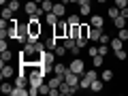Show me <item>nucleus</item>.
<instances>
[{
    "mask_svg": "<svg viewBox=\"0 0 128 96\" xmlns=\"http://www.w3.org/2000/svg\"><path fill=\"white\" fill-rule=\"evenodd\" d=\"M54 73H56V75H62V77H64V75L68 73V66H66V64H62V62H58V64H54Z\"/></svg>",
    "mask_w": 128,
    "mask_h": 96,
    "instance_id": "obj_10",
    "label": "nucleus"
},
{
    "mask_svg": "<svg viewBox=\"0 0 128 96\" xmlns=\"http://www.w3.org/2000/svg\"><path fill=\"white\" fill-rule=\"evenodd\" d=\"M9 49V43H6V38H0V51Z\"/></svg>",
    "mask_w": 128,
    "mask_h": 96,
    "instance_id": "obj_34",
    "label": "nucleus"
},
{
    "mask_svg": "<svg viewBox=\"0 0 128 96\" xmlns=\"http://www.w3.org/2000/svg\"><path fill=\"white\" fill-rule=\"evenodd\" d=\"M120 15H122V17H126V19H128V6H124V9H120Z\"/></svg>",
    "mask_w": 128,
    "mask_h": 96,
    "instance_id": "obj_38",
    "label": "nucleus"
},
{
    "mask_svg": "<svg viewBox=\"0 0 128 96\" xmlns=\"http://www.w3.org/2000/svg\"><path fill=\"white\" fill-rule=\"evenodd\" d=\"M38 9H41V4H38V2H34V0H28L26 4H24V13H26V15L38 13Z\"/></svg>",
    "mask_w": 128,
    "mask_h": 96,
    "instance_id": "obj_5",
    "label": "nucleus"
},
{
    "mask_svg": "<svg viewBox=\"0 0 128 96\" xmlns=\"http://www.w3.org/2000/svg\"><path fill=\"white\" fill-rule=\"evenodd\" d=\"M113 26L118 28V30H120V28H126V17H122V15H118V17L113 19Z\"/></svg>",
    "mask_w": 128,
    "mask_h": 96,
    "instance_id": "obj_20",
    "label": "nucleus"
},
{
    "mask_svg": "<svg viewBox=\"0 0 128 96\" xmlns=\"http://www.w3.org/2000/svg\"><path fill=\"white\" fill-rule=\"evenodd\" d=\"M43 22H45V24H49V26H56V24L60 22V17H58V15L54 13V11H51V13H45V17H43Z\"/></svg>",
    "mask_w": 128,
    "mask_h": 96,
    "instance_id": "obj_9",
    "label": "nucleus"
},
{
    "mask_svg": "<svg viewBox=\"0 0 128 96\" xmlns=\"http://www.w3.org/2000/svg\"><path fill=\"white\" fill-rule=\"evenodd\" d=\"M92 64H94V68H100L102 64H105V56H94V58H92Z\"/></svg>",
    "mask_w": 128,
    "mask_h": 96,
    "instance_id": "obj_16",
    "label": "nucleus"
},
{
    "mask_svg": "<svg viewBox=\"0 0 128 96\" xmlns=\"http://www.w3.org/2000/svg\"><path fill=\"white\" fill-rule=\"evenodd\" d=\"M66 22H68V24H81V15H79V13H75V15H70V17L66 19Z\"/></svg>",
    "mask_w": 128,
    "mask_h": 96,
    "instance_id": "obj_29",
    "label": "nucleus"
},
{
    "mask_svg": "<svg viewBox=\"0 0 128 96\" xmlns=\"http://www.w3.org/2000/svg\"><path fill=\"white\" fill-rule=\"evenodd\" d=\"M90 30H92V28L88 26V24H83V22H81V36H86V38H90Z\"/></svg>",
    "mask_w": 128,
    "mask_h": 96,
    "instance_id": "obj_27",
    "label": "nucleus"
},
{
    "mask_svg": "<svg viewBox=\"0 0 128 96\" xmlns=\"http://www.w3.org/2000/svg\"><path fill=\"white\" fill-rule=\"evenodd\" d=\"M13 13H15V11L11 9V6H2V17H4V19L11 22V19H13Z\"/></svg>",
    "mask_w": 128,
    "mask_h": 96,
    "instance_id": "obj_22",
    "label": "nucleus"
},
{
    "mask_svg": "<svg viewBox=\"0 0 128 96\" xmlns=\"http://www.w3.org/2000/svg\"><path fill=\"white\" fill-rule=\"evenodd\" d=\"M15 88V83H9V81H2V86H0V90H2V94H11Z\"/></svg>",
    "mask_w": 128,
    "mask_h": 96,
    "instance_id": "obj_19",
    "label": "nucleus"
},
{
    "mask_svg": "<svg viewBox=\"0 0 128 96\" xmlns=\"http://www.w3.org/2000/svg\"><path fill=\"white\" fill-rule=\"evenodd\" d=\"M15 75V68L11 66L9 62L6 64H0V77H2V81H6V79H11Z\"/></svg>",
    "mask_w": 128,
    "mask_h": 96,
    "instance_id": "obj_4",
    "label": "nucleus"
},
{
    "mask_svg": "<svg viewBox=\"0 0 128 96\" xmlns=\"http://www.w3.org/2000/svg\"><path fill=\"white\" fill-rule=\"evenodd\" d=\"M34 2H38V4H41V2H43V0H34Z\"/></svg>",
    "mask_w": 128,
    "mask_h": 96,
    "instance_id": "obj_42",
    "label": "nucleus"
},
{
    "mask_svg": "<svg viewBox=\"0 0 128 96\" xmlns=\"http://www.w3.org/2000/svg\"><path fill=\"white\" fill-rule=\"evenodd\" d=\"M113 56H115L118 60H122V62H124V60L128 58V51H126V49H118V51H113Z\"/></svg>",
    "mask_w": 128,
    "mask_h": 96,
    "instance_id": "obj_24",
    "label": "nucleus"
},
{
    "mask_svg": "<svg viewBox=\"0 0 128 96\" xmlns=\"http://www.w3.org/2000/svg\"><path fill=\"white\" fill-rule=\"evenodd\" d=\"M83 77H86L88 81H94V79H98L100 75H98V70H94V68H92V70H86V73H83Z\"/></svg>",
    "mask_w": 128,
    "mask_h": 96,
    "instance_id": "obj_17",
    "label": "nucleus"
},
{
    "mask_svg": "<svg viewBox=\"0 0 128 96\" xmlns=\"http://www.w3.org/2000/svg\"><path fill=\"white\" fill-rule=\"evenodd\" d=\"M109 47H111V49H113V51H118V49H124V41H122V38H111V41H109Z\"/></svg>",
    "mask_w": 128,
    "mask_h": 96,
    "instance_id": "obj_11",
    "label": "nucleus"
},
{
    "mask_svg": "<svg viewBox=\"0 0 128 96\" xmlns=\"http://www.w3.org/2000/svg\"><path fill=\"white\" fill-rule=\"evenodd\" d=\"M28 38H30V32H28V22H26V24L19 22V24H17V38H15V41L22 43V45H26Z\"/></svg>",
    "mask_w": 128,
    "mask_h": 96,
    "instance_id": "obj_2",
    "label": "nucleus"
},
{
    "mask_svg": "<svg viewBox=\"0 0 128 96\" xmlns=\"http://www.w3.org/2000/svg\"><path fill=\"white\" fill-rule=\"evenodd\" d=\"M96 4H107V0H96Z\"/></svg>",
    "mask_w": 128,
    "mask_h": 96,
    "instance_id": "obj_41",
    "label": "nucleus"
},
{
    "mask_svg": "<svg viewBox=\"0 0 128 96\" xmlns=\"http://www.w3.org/2000/svg\"><path fill=\"white\" fill-rule=\"evenodd\" d=\"M66 51H68V49H66L64 45H58V47H56V51H54V54L58 56V58H64V56H66Z\"/></svg>",
    "mask_w": 128,
    "mask_h": 96,
    "instance_id": "obj_25",
    "label": "nucleus"
},
{
    "mask_svg": "<svg viewBox=\"0 0 128 96\" xmlns=\"http://www.w3.org/2000/svg\"><path fill=\"white\" fill-rule=\"evenodd\" d=\"M54 4H56V2H51V0H43V2H41V9L45 11V13H51V11H54Z\"/></svg>",
    "mask_w": 128,
    "mask_h": 96,
    "instance_id": "obj_18",
    "label": "nucleus"
},
{
    "mask_svg": "<svg viewBox=\"0 0 128 96\" xmlns=\"http://www.w3.org/2000/svg\"><path fill=\"white\" fill-rule=\"evenodd\" d=\"M62 45L66 47L68 51H70V49H73L75 45H77V38H73V36H66V38H62Z\"/></svg>",
    "mask_w": 128,
    "mask_h": 96,
    "instance_id": "obj_12",
    "label": "nucleus"
},
{
    "mask_svg": "<svg viewBox=\"0 0 128 96\" xmlns=\"http://www.w3.org/2000/svg\"><path fill=\"white\" fill-rule=\"evenodd\" d=\"M68 70H73V73H77L79 77H83V73H86V62H83L81 58H73L68 64Z\"/></svg>",
    "mask_w": 128,
    "mask_h": 96,
    "instance_id": "obj_3",
    "label": "nucleus"
},
{
    "mask_svg": "<svg viewBox=\"0 0 128 96\" xmlns=\"http://www.w3.org/2000/svg\"><path fill=\"white\" fill-rule=\"evenodd\" d=\"M118 36L126 43V41H128V28H120V30H118Z\"/></svg>",
    "mask_w": 128,
    "mask_h": 96,
    "instance_id": "obj_26",
    "label": "nucleus"
},
{
    "mask_svg": "<svg viewBox=\"0 0 128 96\" xmlns=\"http://www.w3.org/2000/svg\"><path fill=\"white\" fill-rule=\"evenodd\" d=\"M109 41H111V38H109V32H102V36H100V41H98V43H100V45H109Z\"/></svg>",
    "mask_w": 128,
    "mask_h": 96,
    "instance_id": "obj_31",
    "label": "nucleus"
},
{
    "mask_svg": "<svg viewBox=\"0 0 128 96\" xmlns=\"http://www.w3.org/2000/svg\"><path fill=\"white\" fill-rule=\"evenodd\" d=\"M11 58H13L11 49H4L2 54H0V64H6V62H11Z\"/></svg>",
    "mask_w": 128,
    "mask_h": 96,
    "instance_id": "obj_14",
    "label": "nucleus"
},
{
    "mask_svg": "<svg viewBox=\"0 0 128 96\" xmlns=\"http://www.w3.org/2000/svg\"><path fill=\"white\" fill-rule=\"evenodd\" d=\"M90 11H92V4H90V2H83V4H79V15H81V17L90 15Z\"/></svg>",
    "mask_w": 128,
    "mask_h": 96,
    "instance_id": "obj_13",
    "label": "nucleus"
},
{
    "mask_svg": "<svg viewBox=\"0 0 128 96\" xmlns=\"http://www.w3.org/2000/svg\"><path fill=\"white\" fill-rule=\"evenodd\" d=\"M54 13L58 15V17H64V15H66V2H62V0L56 2L54 4Z\"/></svg>",
    "mask_w": 128,
    "mask_h": 96,
    "instance_id": "obj_7",
    "label": "nucleus"
},
{
    "mask_svg": "<svg viewBox=\"0 0 128 96\" xmlns=\"http://www.w3.org/2000/svg\"><path fill=\"white\" fill-rule=\"evenodd\" d=\"M88 43H90V38H86V36H79L77 38V45L81 47V49H83V47H88Z\"/></svg>",
    "mask_w": 128,
    "mask_h": 96,
    "instance_id": "obj_30",
    "label": "nucleus"
},
{
    "mask_svg": "<svg viewBox=\"0 0 128 96\" xmlns=\"http://www.w3.org/2000/svg\"><path fill=\"white\" fill-rule=\"evenodd\" d=\"M113 4L118 9H124V6H128V0H113Z\"/></svg>",
    "mask_w": 128,
    "mask_h": 96,
    "instance_id": "obj_32",
    "label": "nucleus"
},
{
    "mask_svg": "<svg viewBox=\"0 0 128 96\" xmlns=\"http://www.w3.org/2000/svg\"><path fill=\"white\" fill-rule=\"evenodd\" d=\"M100 79H102L105 83H109L111 79H113V70H111V68H105V70L100 73Z\"/></svg>",
    "mask_w": 128,
    "mask_h": 96,
    "instance_id": "obj_15",
    "label": "nucleus"
},
{
    "mask_svg": "<svg viewBox=\"0 0 128 96\" xmlns=\"http://www.w3.org/2000/svg\"><path fill=\"white\" fill-rule=\"evenodd\" d=\"M70 54H73V56H79V54H81V47H79V45H75L73 49H70Z\"/></svg>",
    "mask_w": 128,
    "mask_h": 96,
    "instance_id": "obj_35",
    "label": "nucleus"
},
{
    "mask_svg": "<svg viewBox=\"0 0 128 96\" xmlns=\"http://www.w3.org/2000/svg\"><path fill=\"white\" fill-rule=\"evenodd\" d=\"M9 2H11V0H0V4H2V6H6Z\"/></svg>",
    "mask_w": 128,
    "mask_h": 96,
    "instance_id": "obj_40",
    "label": "nucleus"
},
{
    "mask_svg": "<svg viewBox=\"0 0 128 96\" xmlns=\"http://www.w3.org/2000/svg\"><path fill=\"white\" fill-rule=\"evenodd\" d=\"M11 96H28V90H26V88L15 86V88H13V92H11Z\"/></svg>",
    "mask_w": 128,
    "mask_h": 96,
    "instance_id": "obj_21",
    "label": "nucleus"
},
{
    "mask_svg": "<svg viewBox=\"0 0 128 96\" xmlns=\"http://www.w3.org/2000/svg\"><path fill=\"white\" fill-rule=\"evenodd\" d=\"M107 49H109L107 45H100V47H98V54H100V56H107Z\"/></svg>",
    "mask_w": 128,
    "mask_h": 96,
    "instance_id": "obj_36",
    "label": "nucleus"
},
{
    "mask_svg": "<svg viewBox=\"0 0 128 96\" xmlns=\"http://www.w3.org/2000/svg\"><path fill=\"white\" fill-rule=\"evenodd\" d=\"M102 88H105V81H102L100 77L94 79V81L90 83V92H102Z\"/></svg>",
    "mask_w": 128,
    "mask_h": 96,
    "instance_id": "obj_8",
    "label": "nucleus"
},
{
    "mask_svg": "<svg viewBox=\"0 0 128 96\" xmlns=\"http://www.w3.org/2000/svg\"><path fill=\"white\" fill-rule=\"evenodd\" d=\"M51 32H54L58 38H66V36H68V32H70V24L68 22H58L54 28H51Z\"/></svg>",
    "mask_w": 128,
    "mask_h": 96,
    "instance_id": "obj_1",
    "label": "nucleus"
},
{
    "mask_svg": "<svg viewBox=\"0 0 128 96\" xmlns=\"http://www.w3.org/2000/svg\"><path fill=\"white\" fill-rule=\"evenodd\" d=\"M90 24H92V28H105V17L96 13V15L90 17Z\"/></svg>",
    "mask_w": 128,
    "mask_h": 96,
    "instance_id": "obj_6",
    "label": "nucleus"
},
{
    "mask_svg": "<svg viewBox=\"0 0 128 96\" xmlns=\"http://www.w3.org/2000/svg\"><path fill=\"white\" fill-rule=\"evenodd\" d=\"M107 15H109V17L111 19H115V17H118V15H120V9H118V6H109V9H107Z\"/></svg>",
    "mask_w": 128,
    "mask_h": 96,
    "instance_id": "obj_23",
    "label": "nucleus"
},
{
    "mask_svg": "<svg viewBox=\"0 0 128 96\" xmlns=\"http://www.w3.org/2000/svg\"><path fill=\"white\" fill-rule=\"evenodd\" d=\"M62 2H66V4H79V0H62Z\"/></svg>",
    "mask_w": 128,
    "mask_h": 96,
    "instance_id": "obj_39",
    "label": "nucleus"
},
{
    "mask_svg": "<svg viewBox=\"0 0 128 96\" xmlns=\"http://www.w3.org/2000/svg\"><path fill=\"white\" fill-rule=\"evenodd\" d=\"M6 6H11L13 11H19V6H22V4H19V0H11V2H9Z\"/></svg>",
    "mask_w": 128,
    "mask_h": 96,
    "instance_id": "obj_33",
    "label": "nucleus"
},
{
    "mask_svg": "<svg viewBox=\"0 0 128 96\" xmlns=\"http://www.w3.org/2000/svg\"><path fill=\"white\" fill-rule=\"evenodd\" d=\"M94 56H98V47H90V58H94Z\"/></svg>",
    "mask_w": 128,
    "mask_h": 96,
    "instance_id": "obj_37",
    "label": "nucleus"
},
{
    "mask_svg": "<svg viewBox=\"0 0 128 96\" xmlns=\"http://www.w3.org/2000/svg\"><path fill=\"white\" fill-rule=\"evenodd\" d=\"M49 90H51V88H49V83H47V81H43L41 86H38V92H41V94H49Z\"/></svg>",
    "mask_w": 128,
    "mask_h": 96,
    "instance_id": "obj_28",
    "label": "nucleus"
}]
</instances>
